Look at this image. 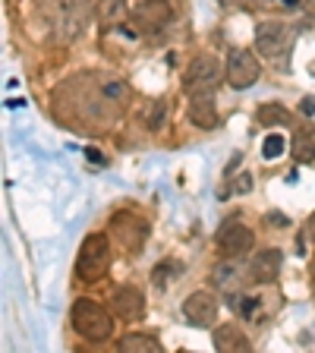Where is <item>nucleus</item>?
Segmentation results:
<instances>
[{
    "instance_id": "nucleus-18",
    "label": "nucleus",
    "mask_w": 315,
    "mask_h": 353,
    "mask_svg": "<svg viewBox=\"0 0 315 353\" xmlns=\"http://www.w3.org/2000/svg\"><path fill=\"white\" fill-rule=\"evenodd\" d=\"M95 16H98V22H104V26H117V22H123V16H126V0H98Z\"/></svg>"
},
{
    "instance_id": "nucleus-15",
    "label": "nucleus",
    "mask_w": 315,
    "mask_h": 353,
    "mask_svg": "<svg viewBox=\"0 0 315 353\" xmlns=\"http://www.w3.org/2000/svg\"><path fill=\"white\" fill-rule=\"evenodd\" d=\"M170 10L164 7L161 0H142L139 7L132 10V19H136V26L139 29H161L164 22H167Z\"/></svg>"
},
{
    "instance_id": "nucleus-10",
    "label": "nucleus",
    "mask_w": 315,
    "mask_h": 353,
    "mask_svg": "<svg viewBox=\"0 0 315 353\" xmlns=\"http://www.w3.org/2000/svg\"><path fill=\"white\" fill-rule=\"evenodd\" d=\"M190 120L199 126V130H218L221 114H218V98H214V88L190 92Z\"/></svg>"
},
{
    "instance_id": "nucleus-2",
    "label": "nucleus",
    "mask_w": 315,
    "mask_h": 353,
    "mask_svg": "<svg viewBox=\"0 0 315 353\" xmlns=\"http://www.w3.org/2000/svg\"><path fill=\"white\" fill-rule=\"evenodd\" d=\"M110 268V236L108 234H88L76 256V278L85 284H95Z\"/></svg>"
},
{
    "instance_id": "nucleus-27",
    "label": "nucleus",
    "mask_w": 315,
    "mask_h": 353,
    "mask_svg": "<svg viewBox=\"0 0 315 353\" xmlns=\"http://www.w3.org/2000/svg\"><path fill=\"white\" fill-rule=\"evenodd\" d=\"M312 274H315V259H312Z\"/></svg>"
},
{
    "instance_id": "nucleus-26",
    "label": "nucleus",
    "mask_w": 315,
    "mask_h": 353,
    "mask_svg": "<svg viewBox=\"0 0 315 353\" xmlns=\"http://www.w3.org/2000/svg\"><path fill=\"white\" fill-rule=\"evenodd\" d=\"M218 3H221V7H230V3H234V0H218Z\"/></svg>"
},
{
    "instance_id": "nucleus-23",
    "label": "nucleus",
    "mask_w": 315,
    "mask_h": 353,
    "mask_svg": "<svg viewBox=\"0 0 315 353\" xmlns=\"http://www.w3.org/2000/svg\"><path fill=\"white\" fill-rule=\"evenodd\" d=\"M234 192H250L252 190V176L250 174H243V176H236L234 180V186H230Z\"/></svg>"
},
{
    "instance_id": "nucleus-14",
    "label": "nucleus",
    "mask_w": 315,
    "mask_h": 353,
    "mask_svg": "<svg viewBox=\"0 0 315 353\" xmlns=\"http://www.w3.org/2000/svg\"><path fill=\"white\" fill-rule=\"evenodd\" d=\"M290 154H294L296 164L315 161V130L309 123H296L294 136H290Z\"/></svg>"
},
{
    "instance_id": "nucleus-17",
    "label": "nucleus",
    "mask_w": 315,
    "mask_h": 353,
    "mask_svg": "<svg viewBox=\"0 0 315 353\" xmlns=\"http://www.w3.org/2000/svg\"><path fill=\"white\" fill-rule=\"evenodd\" d=\"M120 350H123V353H158V350H161V344H158V338H152V334L130 331V334H123V338H120Z\"/></svg>"
},
{
    "instance_id": "nucleus-11",
    "label": "nucleus",
    "mask_w": 315,
    "mask_h": 353,
    "mask_svg": "<svg viewBox=\"0 0 315 353\" xmlns=\"http://www.w3.org/2000/svg\"><path fill=\"white\" fill-rule=\"evenodd\" d=\"M110 312L117 319H126V322H136V319L145 316V296H142L139 287L132 284H123L114 290L110 296Z\"/></svg>"
},
{
    "instance_id": "nucleus-6",
    "label": "nucleus",
    "mask_w": 315,
    "mask_h": 353,
    "mask_svg": "<svg viewBox=\"0 0 315 353\" xmlns=\"http://www.w3.org/2000/svg\"><path fill=\"white\" fill-rule=\"evenodd\" d=\"M262 76V66H258V57L250 51V48H230L227 63H224V79L234 88H250L258 82Z\"/></svg>"
},
{
    "instance_id": "nucleus-8",
    "label": "nucleus",
    "mask_w": 315,
    "mask_h": 353,
    "mask_svg": "<svg viewBox=\"0 0 315 353\" xmlns=\"http://www.w3.org/2000/svg\"><path fill=\"white\" fill-rule=\"evenodd\" d=\"M221 76H224V66H221V60L212 57V54H199V57H192L190 66H186L183 88H186V92H202V88H214Z\"/></svg>"
},
{
    "instance_id": "nucleus-25",
    "label": "nucleus",
    "mask_w": 315,
    "mask_h": 353,
    "mask_svg": "<svg viewBox=\"0 0 315 353\" xmlns=\"http://www.w3.org/2000/svg\"><path fill=\"white\" fill-rule=\"evenodd\" d=\"M272 221H274V228H287V218H284V214H272Z\"/></svg>"
},
{
    "instance_id": "nucleus-9",
    "label": "nucleus",
    "mask_w": 315,
    "mask_h": 353,
    "mask_svg": "<svg viewBox=\"0 0 315 353\" xmlns=\"http://www.w3.org/2000/svg\"><path fill=\"white\" fill-rule=\"evenodd\" d=\"M218 300H214V294H208V290H192L190 296L183 300V316L190 325H196V328H212L214 319H218Z\"/></svg>"
},
{
    "instance_id": "nucleus-19",
    "label": "nucleus",
    "mask_w": 315,
    "mask_h": 353,
    "mask_svg": "<svg viewBox=\"0 0 315 353\" xmlns=\"http://www.w3.org/2000/svg\"><path fill=\"white\" fill-rule=\"evenodd\" d=\"M167 117H170V101H167V98H154V101L148 104V114H145L148 130L158 132L164 123H167Z\"/></svg>"
},
{
    "instance_id": "nucleus-22",
    "label": "nucleus",
    "mask_w": 315,
    "mask_h": 353,
    "mask_svg": "<svg viewBox=\"0 0 315 353\" xmlns=\"http://www.w3.org/2000/svg\"><path fill=\"white\" fill-rule=\"evenodd\" d=\"M170 272H176V262H161V265H154L152 284H154V287H167V284H170V278H174Z\"/></svg>"
},
{
    "instance_id": "nucleus-5",
    "label": "nucleus",
    "mask_w": 315,
    "mask_h": 353,
    "mask_svg": "<svg viewBox=\"0 0 315 353\" xmlns=\"http://www.w3.org/2000/svg\"><path fill=\"white\" fill-rule=\"evenodd\" d=\"M256 48L265 60L281 63L284 54L290 51V29H287V22H281V19L258 22L256 26Z\"/></svg>"
},
{
    "instance_id": "nucleus-24",
    "label": "nucleus",
    "mask_w": 315,
    "mask_h": 353,
    "mask_svg": "<svg viewBox=\"0 0 315 353\" xmlns=\"http://www.w3.org/2000/svg\"><path fill=\"white\" fill-rule=\"evenodd\" d=\"M300 110H303V114H315V101H312V98H306V101L300 104Z\"/></svg>"
},
{
    "instance_id": "nucleus-21",
    "label": "nucleus",
    "mask_w": 315,
    "mask_h": 353,
    "mask_svg": "<svg viewBox=\"0 0 315 353\" xmlns=\"http://www.w3.org/2000/svg\"><path fill=\"white\" fill-rule=\"evenodd\" d=\"M284 136H278V132H272V136H265V142H262V158L265 161H274L281 152H284Z\"/></svg>"
},
{
    "instance_id": "nucleus-4",
    "label": "nucleus",
    "mask_w": 315,
    "mask_h": 353,
    "mask_svg": "<svg viewBox=\"0 0 315 353\" xmlns=\"http://www.w3.org/2000/svg\"><path fill=\"white\" fill-rule=\"evenodd\" d=\"M148 230H152L148 221L136 212L110 214V234H114V240H117L126 252H142V246H145V240H148Z\"/></svg>"
},
{
    "instance_id": "nucleus-13",
    "label": "nucleus",
    "mask_w": 315,
    "mask_h": 353,
    "mask_svg": "<svg viewBox=\"0 0 315 353\" xmlns=\"http://www.w3.org/2000/svg\"><path fill=\"white\" fill-rule=\"evenodd\" d=\"M212 344L221 353H250L252 350L250 338L240 331V325H218L212 334Z\"/></svg>"
},
{
    "instance_id": "nucleus-28",
    "label": "nucleus",
    "mask_w": 315,
    "mask_h": 353,
    "mask_svg": "<svg viewBox=\"0 0 315 353\" xmlns=\"http://www.w3.org/2000/svg\"><path fill=\"white\" fill-rule=\"evenodd\" d=\"M250 3H262V0H250Z\"/></svg>"
},
{
    "instance_id": "nucleus-16",
    "label": "nucleus",
    "mask_w": 315,
    "mask_h": 353,
    "mask_svg": "<svg viewBox=\"0 0 315 353\" xmlns=\"http://www.w3.org/2000/svg\"><path fill=\"white\" fill-rule=\"evenodd\" d=\"M243 268H240V259L234 256H224L218 265L212 268V284L218 287V290H234V284L240 281Z\"/></svg>"
},
{
    "instance_id": "nucleus-3",
    "label": "nucleus",
    "mask_w": 315,
    "mask_h": 353,
    "mask_svg": "<svg viewBox=\"0 0 315 353\" xmlns=\"http://www.w3.org/2000/svg\"><path fill=\"white\" fill-rule=\"evenodd\" d=\"M41 13L57 29V38L70 41L82 32V0H41Z\"/></svg>"
},
{
    "instance_id": "nucleus-20",
    "label": "nucleus",
    "mask_w": 315,
    "mask_h": 353,
    "mask_svg": "<svg viewBox=\"0 0 315 353\" xmlns=\"http://www.w3.org/2000/svg\"><path fill=\"white\" fill-rule=\"evenodd\" d=\"M256 120L262 126H284V123H290V114H287V108H281V104H262V108L256 110Z\"/></svg>"
},
{
    "instance_id": "nucleus-7",
    "label": "nucleus",
    "mask_w": 315,
    "mask_h": 353,
    "mask_svg": "<svg viewBox=\"0 0 315 353\" xmlns=\"http://www.w3.org/2000/svg\"><path fill=\"white\" fill-rule=\"evenodd\" d=\"M256 246V234H252L240 218H227L221 224L218 230V250L221 256H234V259H243L246 252Z\"/></svg>"
},
{
    "instance_id": "nucleus-1",
    "label": "nucleus",
    "mask_w": 315,
    "mask_h": 353,
    "mask_svg": "<svg viewBox=\"0 0 315 353\" xmlns=\"http://www.w3.org/2000/svg\"><path fill=\"white\" fill-rule=\"evenodd\" d=\"M70 325H73V331L79 338L92 341V344H101V341H108L110 334H114V316H110L101 303L88 300V296H79V300L73 303V309H70Z\"/></svg>"
},
{
    "instance_id": "nucleus-12",
    "label": "nucleus",
    "mask_w": 315,
    "mask_h": 353,
    "mask_svg": "<svg viewBox=\"0 0 315 353\" xmlns=\"http://www.w3.org/2000/svg\"><path fill=\"white\" fill-rule=\"evenodd\" d=\"M281 265H284V256H281L278 246L258 250L250 262V278L256 281V284H274L281 274Z\"/></svg>"
}]
</instances>
